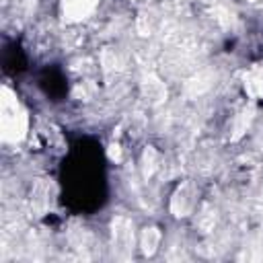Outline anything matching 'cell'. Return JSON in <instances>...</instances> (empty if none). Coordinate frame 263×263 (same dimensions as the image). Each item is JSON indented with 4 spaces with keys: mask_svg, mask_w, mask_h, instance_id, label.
Wrapping results in <instances>:
<instances>
[{
    "mask_svg": "<svg viewBox=\"0 0 263 263\" xmlns=\"http://www.w3.org/2000/svg\"><path fill=\"white\" fill-rule=\"evenodd\" d=\"M0 111H2V138L6 142H21L27 134V113L19 105L17 95L10 88L0 90Z\"/></svg>",
    "mask_w": 263,
    "mask_h": 263,
    "instance_id": "6da1fadb",
    "label": "cell"
},
{
    "mask_svg": "<svg viewBox=\"0 0 263 263\" xmlns=\"http://www.w3.org/2000/svg\"><path fill=\"white\" fill-rule=\"evenodd\" d=\"M113 245L125 257L134 247V226L130 220L117 218L113 220Z\"/></svg>",
    "mask_w": 263,
    "mask_h": 263,
    "instance_id": "7a4b0ae2",
    "label": "cell"
},
{
    "mask_svg": "<svg viewBox=\"0 0 263 263\" xmlns=\"http://www.w3.org/2000/svg\"><path fill=\"white\" fill-rule=\"evenodd\" d=\"M99 0H62V15L66 21H81L97 6Z\"/></svg>",
    "mask_w": 263,
    "mask_h": 263,
    "instance_id": "3957f363",
    "label": "cell"
},
{
    "mask_svg": "<svg viewBox=\"0 0 263 263\" xmlns=\"http://www.w3.org/2000/svg\"><path fill=\"white\" fill-rule=\"evenodd\" d=\"M140 245H142V253L144 255H154V251L158 249V245H161V231L154 228V226L144 228Z\"/></svg>",
    "mask_w": 263,
    "mask_h": 263,
    "instance_id": "277c9868",
    "label": "cell"
},
{
    "mask_svg": "<svg viewBox=\"0 0 263 263\" xmlns=\"http://www.w3.org/2000/svg\"><path fill=\"white\" fill-rule=\"evenodd\" d=\"M247 90H249V95L251 97H257L263 93V78L257 76L255 72L253 74H249L247 76Z\"/></svg>",
    "mask_w": 263,
    "mask_h": 263,
    "instance_id": "5b68a950",
    "label": "cell"
},
{
    "mask_svg": "<svg viewBox=\"0 0 263 263\" xmlns=\"http://www.w3.org/2000/svg\"><path fill=\"white\" fill-rule=\"evenodd\" d=\"M107 154H109L111 161L119 163V161H121V148H119V144H111V146H109V150H107Z\"/></svg>",
    "mask_w": 263,
    "mask_h": 263,
    "instance_id": "8992f818",
    "label": "cell"
}]
</instances>
